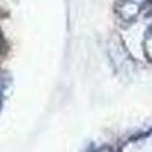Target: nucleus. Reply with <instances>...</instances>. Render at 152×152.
I'll list each match as a JSON object with an SVG mask.
<instances>
[{
	"instance_id": "1",
	"label": "nucleus",
	"mask_w": 152,
	"mask_h": 152,
	"mask_svg": "<svg viewBox=\"0 0 152 152\" xmlns=\"http://www.w3.org/2000/svg\"><path fill=\"white\" fill-rule=\"evenodd\" d=\"M146 5L142 0H120L116 5V14L123 23H131L142 14Z\"/></svg>"
},
{
	"instance_id": "2",
	"label": "nucleus",
	"mask_w": 152,
	"mask_h": 152,
	"mask_svg": "<svg viewBox=\"0 0 152 152\" xmlns=\"http://www.w3.org/2000/svg\"><path fill=\"white\" fill-rule=\"evenodd\" d=\"M143 49H145V55L149 61H152V28L146 32L145 35V41H143Z\"/></svg>"
},
{
	"instance_id": "3",
	"label": "nucleus",
	"mask_w": 152,
	"mask_h": 152,
	"mask_svg": "<svg viewBox=\"0 0 152 152\" xmlns=\"http://www.w3.org/2000/svg\"><path fill=\"white\" fill-rule=\"evenodd\" d=\"M97 152H111V151L107 149V148H104V149H100V151H97Z\"/></svg>"
},
{
	"instance_id": "4",
	"label": "nucleus",
	"mask_w": 152,
	"mask_h": 152,
	"mask_svg": "<svg viewBox=\"0 0 152 152\" xmlns=\"http://www.w3.org/2000/svg\"><path fill=\"white\" fill-rule=\"evenodd\" d=\"M0 49H2V34H0Z\"/></svg>"
},
{
	"instance_id": "5",
	"label": "nucleus",
	"mask_w": 152,
	"mask_h": 152,
	"mask_svg": "<svg viewBox=\"0 0 152 152\" xmlns=\"http://www.w3.org/2000/svg\"><path fill=\"white\" fill-rule=\"evenodd\" d=\"M142 2H145V3H149V2H151V0H142Z\"/></svg>"
}]
</instances>
